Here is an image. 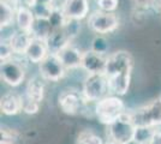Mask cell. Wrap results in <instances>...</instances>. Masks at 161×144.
<instances>
[{
    "mask_svg": "<svg viewBox=\"0 0 161 144\" xmlns=\"http://www.w3.org/2000/svg\"><path fill=\"white\" fill-rule=\"evenodd\" d=\"M124 112H126V106L121 96L109 94L95 102V118L106 126L115 121Z\"/></svg>",
    "mask_w": 161,
    "mask_h": 144,
    "instance_id": "1",
    "label": "cell"
},
{
    "mask_svg": "<svg viewBox=\"0 0 161 144\" xmlns=\"http://www.w3.org/2000/svg\"><path fill=\"white\" fill-rule=\"evenodd\" d=\"M89 104H93V102H89L84 97L82 90L67 88L58 96V106L67 115H86L89 110Z\"/></svg>",
    "mask_w": 161,
    "mask_h": 144,
    "instance_id": "2",
    "label": "cell"
},
{
    "mask_svg": "<svg viewBox=\"0 0 161 144\" xmlns=\"http://www.w3.org/2000/svg\"><path fill=\"white\" fill-rule=\"evenodd\" d=\"M136 126L158 129L161 126V100L158 97L150 102L130 110Z\"/></svg>",
    "mask_w": 161,
    "mask_h": 144,
    "instance_id": "3",
    "label": "cell"
},
{
    "mask_svg": "<svg viewBox=\"0 0 161 144\" xmlns=\"http://www.w3.org/2000/svg\"><path fill=\"white\" fill-rule=\"evenodd\" d=\"M25 58L14 56L8 60L1 61L0 65V77L1 81L11 88H17L25 81L27 69H25Z\"/></svg>",
    "mask_w": 161,
    "mask_h": 144,
    "instance_id": "4",
    "label": "cell"
},
{
    "mask_svg": "<svg viewBox=\"0 0 161 144\" xmlns=\"http://www.w3.org/2000/svg\"><path fill=\"white\" fill-rule=\"evenodd\" d=\"M82 93L89 102H97L109 95L108 78L105 73H87L82 84Z\"/></svg>",
    "mask_w": 161,
    "mask_h": 144,
    "instance_id": "5",
    "label": "cell"
},
{
    "mask_svg": "<svg viewBox=\"0 0 161 144\" xmlns=\"http://www.w3.org/2000/svg\"><path fill=\"white\" fill-rule=\"evenodd\" d=\"M135 130L136 125L132 120L131 113L126 109V112H124L115 121L107 126V137L115 141L117 143L124 144L134 139Z\"/></svg>",
    "mask_w": 161,
    "mask_h": 144,
    "instance_id": "6",
    "label": "cell"
},
{
    "mask_svg": "<svg viewBox=\"0 0 161 144\" xmlns=\"http://www.w3.org/2000/svg\"><path fill=\"white\" fill-rule=\"evenodd\" d=\"M119 18L114 12H105L96 10L87 18L88 28L97 35H107L114 33L119 28Z\"/></svg>",
    "mask_w": 161,
    "mask_h": 144,
    "instance_id": "7",
    "label": "cell"
},
{
    "mask_svg": "<svg viewBox=\"0 0 161 144\" xmlns=\"http://www.w3.org/2000/svg\"><path fill=\"white\" fill-rule=\"evenodd\" d=\"M67 73L66 67L61 62L60 58L55 53L49 54L39 64V75L51 83H58L65 78Z\"/></svg>",
    "mask_w": 161,
    "mask_h": 144,
    "instance_id": "8",
    "label": "cell"
},
{
    "mask_svg": "<svg viewBox=\"0 0 161 144\" xmlns=\"http://www.w3.org/2000/svg\"><path fill=\"white\" fill-rule=\"evenodd\" d=\"M134 58L126 51H117L107 55L105 75L107 77L124 73H132Z\"/></svg>",
    "mask_w": 161,
    "mask_h": 144,
    "instance_id": "9",
    "label": "cell"
},
{
    "mask_svg": "<svg viewBox=\"0 0 161 144\" xmlns=\"http://www.w3.org/2000/svg\"><path fill=\"white\" fill-rule=\"evenodd\" d=\"M107 55L97 53L93 49H88L83 53L82 70L87 73H105Z\"/></svg>",
    "mask_w": 161,
    "mask_h": 144,
    "instance_id": "10",
    "label": "cell"
},
{
    "mask_svg": "<svg viewBox=\"0 0 161 144\" xmlns=\"http://www.w3.org/2000/svg\"><path fill=\"white\" fill-rule=\"evenodd\" d=\"M60 7L66 18L77 21L88 18L90 10L88 0H64Z\"/></svg>",
    "mask_w": 161,
    "mask_h": 144,
    "instance_id": "11",
    "label": "cell"
},
{
    "mask_svg": "<svg viewBox=\"0 0 161 144\" xmlns=\"http://www.w3.org/2000/svg\"><path fill=\"white\" fill-rule=\"evenodd\" d=\"M83 53L84 52H82L72 43H69L61 51H59L57 54L60 58L61 62L64 64V66L66 67L67 71H70V70L82 69Z\"/></svg>",
    "mask_w": 161,
    "mask_h": 144,
    "instance_id": "12",
    "label": "cell"
},
{
    "mask_svg": "<svg viewBox=\"0 0 161 144\" xmlns=\"http://www.w3.org/2000/svg\"><path fill=\"white\" fill-rule=\"evenodd\" d=\"M1 113L7 117H14L23 112V96L14 91H7L0 100Z\"/></svg>",
    "mask_w": 161,
    "mask_h": 144,
    "instance_id": "13",
    "label": "cell"
},
{
    "mask_svg": "<svg viewBox=\"0 0 161 144\" xmlns=\"http://www.w3.org/2000/svg\"><path fill=\"white\" fill-rule=\"evenodd\" d=\"M49 54V49L47 47V43L45 40L36 39L33 37V40L30 42L27 52H25V60L30 64H40L47 55Z\"/></svg>",
    "mask_w": 161,
    "mask_h": 144,
    "instance_id": "14",
    "label": "cell"
},
{
    "mask_svg": "<svg viewBox=\"0 0 161 144\" xmlns=\"http://www.w3.org/2000/svg\"><path fill=\"white\" fill-rule=\"evenodd\" d=\"M4 40H8L14 52V56H23L24 58L28 47L33 40V35H31V33H28V31L16 30L7 39H4Z\"/></svg>",
    "mask_w": 161,
    "mask_h": 144,
    "instance_id": "15",
    "label": "cell"
},
{
    "mask_svg": "<svg viewBox=\"0 0 161 144\" xmlns=\"http://www.w3.org/2000/svg\"><path fill=\"white\" fill-rule=\"evenodd\" d=\"M23 94L34 101L42 103L46 95V81L40 75L29 78Z\"/></svg>",
    "mask_w": 161,
    "mask_h": 144,
    "instance_id": "16",
    "label": "cell"
},
{
    "mask_svg": "<svg viewBox=\"0 0 161 144\" xmlns=\"http://www.w3.org/2000/svg\"><path fill=\"white\" fill-rule=\"evenodd\" d=\"M36 19V16L30 7L27 6H17L16 8V21L14 24L17 25L18 30L31 33L34 23Z\"/></svg>",
    "mask_w": 161,
    "mask_h": 144,
    "instance_id": "17",
    "label": "cell"
},
{
    "mask_svg": "<svg viewBox=\"0 0 161 144\" xmlns=\"http://www.w3.org/2000/svg\"><path fill=\"white\" fill-rule=\"evenodd\" d=\"M108 78V88L109 94L117 96H125L128 94L131 84V73H124V75H117Z\"/></svg>",
    "mask_w": 161,
    "mask_h": 144,
    "instance_id": "18",
    "label": "cell"
},
{
    "mask_svg": "<svg viewBox=\"0 0 161 144\" xmlns=\"http://www.w3.org/2000/svg\"><path fill=\"white\" fill-rule=\"evenodd\" d=\"M71 42H72L71 39L67 36V34L63 28L53 29L46 39V43H47V47L49 49V53H55V54Z\"/></svg>",
    "mask_w": 161,
    "mask_h": 144,
    "instance_id": "19",
    "label": "cell"
},
{
    "mask_svg": "<svg viewBox=\"0 0 161 144\" xmlns=\"http://www.w3.org/2000/svg\"><path fill=\"white\" fill-rule=\"evenodd\" d=\"M16 8L14 3L6 0H0V28L5 30L10 28L16 21Z\"/></svg>",
    "mask_w": 161,
    "mask_h": 144,
    "instance_id": "20",
    "label": "cell"
},
{
    "mask_svg": "<svg viewBox=\"0 0 161 144\" xmlns=\"http://www.w3.org/2000/svg\"><path fill=\"white\" fill-rule=\"evenodd\" d=\"M25 139L20 131L8 127L1 126L0 130V144H24Z\"/></svg>",
    "mask_w": 161,
    "mask_h": 144,
    "instance_id": "21",
    "label": "cell"
},
{
    "mask_svg": "<svg viewBox=\"0 0 161 144\" xmlns=\"http://www.w3.org/2000/svg\"><path fill=\"white\" fill-rule=\"evenodd\" d=\"M55 0H35L31 10L36 16V18H46L48 19L51 14L55 10Z\"/></svg>",
    "mask_w": 161,
    "mask_h": 144,
    "instance_id": "22",
    "label": "cell"
},
{
    "mask_svg": "<svg viewBox=\"0 0 161 144\" xmlns=\"http://www.w3.org/2000/svg\"><path fill=\"white\" fill-rule=\"evenodd\" d=\"M53 30V28L51 25V23L46 18H36L35 23H34L33 30H31V35L33 37L36 39H41L45 40L48 37V35L51 34V31Z\"/></svg>",
    "mask_w": 161,
    "mask_h": 144,
    "instance_id": "23",
    "label": "cell"
},
{
    "mask_svg": "<svg viewBox=\"0 0 161 144\" xmlns=\"http://www.w3.org/2000/svg\"><path fill=\"white\" fill-rule=\"evenodd\" d=\"M77 143L78 144H105L106 142L102 139V138L90 130H84L82 131L78 136L77 139Z\"/></svg>",
    "mask_w": 161,
    "mask_h": 144,
    "instance_id": "24",
    "label": "cell"
},
{
    "mask_svg": "<svg viewBox=\"0 0 161 144\" xmlns=\"http://www.w3.org/2000/svg\"><path fill=\"white\" fill-rule=\"evenodd\" d=\"M154 130L155 129H153V127L136 126L134 139L141 144H149L150 139H152V136H153V133H154Z\"/></svg>",
    "mask_w": 161,
    "mask_h": 144,
    "instance_id": "25",
    "label": "cell"
},
{
    "mask_svg": "<svg viewBox=\"0 0 161 144\" xmlns=\"http://www.w3.org/2000/svg\"><path fill=\"white\" fill-rule=\"evenodd\" d=\"M95 52L101 53V54H106L109 49V45H108V40L105 37V35H97L95 36L92 41V48Z\"/></svg>",
    "mask_w": 161,
    "mask_h": 144,
    "instance_id": "26",
    "label": "cell"
},
{
    "mask_svg": "<svg viewBox=\"0 0 161 144\" xmlns=\"http://www.w3.org/2000/svg\"><path fill=\"white\" fill-rule=\"evenodd\" d=\"M66 17H65V14L63 12V10H61V7L57 6L55 7V10H54L52 14H51V17L48 18V21L51 23V25L53 29H58V28H63L64 27V24H65V22H66Z\"/></svg>",
    "mask_w": 161,
    "mask_h": 144,
    "instance_id": "27",
    "label": "cell"
},
{
    "mask_svg": "<svg viewBox=\"0 0 161 144\" xmlns=\"http://www.w3.org/2000/svg\"><path fill=\"white\" fill-rule=\"evenodd\" d=\"M80 28H82L80 27V21H77V19H69V18H67L66 22H65V24H64V27H63V29L65 30V33L67 34V36H69V37L71 39V41H72L75 37L80 34Z\"/></svg>",
    "mask_w": 161,
    "mask_h": 144,
    "instance_id": "28",
    "label": "cell"
},
{
    "mask_svg": "<svg viewBox=\"0 0 161 144\" xmlns=\"http://www.w3.org/2000/svg\"><path fill=\"white\" fill-rule=\"evenodd\" d=\"M134 8L137 11H148L150 8H159L160 10L161 0H131Z\"/></svg>",
    "mask_w": 161,
    "mask_h": 144,
    "instance_id": "29",
    "label": "cell"
},
{
    "mask_svg": "<svg viewBox=\"0 0 161 144\" xmlns=\"http://www.w3.org/2000/svg\"><path fill=\"white\" fill-rule=\"evenodd\" d=\"M22 96H23V113L29 114V115H34V114L39 113L41 103L37 102V101H34L31 99H29L24 94Z\"/></svg>",
    "mask_w": 161,
    "mask_h": 144,
    "instance_id": "30",
    "label": "cell"
},
{
    "mask_svg": "<svg viewBox=\"0 0 161 144\" xmlns=\"http://www.w3.org/2000/svg\"><path fill=\"white\" fill-rule=\"evenodd\" d=\"M14 56V52L8 40H4L1 39V43H0V60L1 61H5V60H8Z\"/></svg>",
    "mask_w": 161,
    "mask_h": 144,
    "instance_id": "31",
    "label": "cell"
},
{
    "mask_svg": "<svg viewBox=\"0 0 161 144\" xmlns=\"http://www.w3.org/2000/svg\"><path fill=\"white\" fill-rule=\"evenodd\" d=\"M97 10L105 12H115L119 6V0H96Z\"/></svg>",
    "mask_w": 161,
    "mask_h": 144,
    "instance_id": "32",
    "label": "cell"
},
{
    "mask_svg": "<svg viewBox=\"0 0 161 144\" xmlns=\"http://www.w3.org/2000/svg\"><path fill=\"white\" fill-rule=\"evenodd\" d=\"M149 144H161V130L155 129Z\"/></svg>",
    "mask_w": 161,
    "mask_h": 144,
    "instance_id": "33",
    "label": "cell"
},
{
    "mask_svg": "<svg viewBox=\"0 0 161 144\" xmlns=\"http://www.w3.org/2000/svg\"><path fill=\"white\" fill-rule=\"evenodd\" d=\"M35 0H16L17 6H27V7H33Z\"/></svg>",
    "mask_w": 161,
    "mask_h": 144,
    "instance_id": "34",
    "label": "cell"
},
{
    "mask_svg": "<svg viewBox=\"0 0 161 144\" xmlns=\"http://www.w3.org/2000/svg\"><path fill=\"white\" fill-rule=\"evenodd\" d=\"M124 144H141V143H138V142L135 141V139H131V141H129V142H126V143H124Z\"/></svg>",
    "mask_w": 161,
    "mask_h": 144,
    "instance_id": "35",
    "label": "cell"
},
{
    "mask_svg": "<svg viewBox=\"0 0 161 144\" xmlns=\"http://www.w3.org/2000/svg\"><path fill=\"white\" fill-rule=\"evenodd\" d=\"M6 1H10V3H14V5H16V6H17V4H16V0H6Z\"/></svg>",
    "mask_w": 161,
    "mask_h": 144,
    "instance_id": "36",
    "label": "cell"
},
{
    "mask_svg": "<svg viewBox=\"0 0 161 144\" xmlns=\"http://www.w3.org/2000/svg\"><path fill=\"white\" fill-rule=\"evenodd\" d=\"M159 11H160V13H161V1H160V10H159Z\"/></svg>",
    "mask_w": 161,
    "mask_h": 144,
    "instance_id": "37",
    "label": "cell"
},
{
    "mask_svg": "<svg viewBox=\"0 0 161 144\" xmlns=\"http://www.w3.org/2000/svg\"><path fill=\"white\" fill-rule=\"evenodd\" d=\"M159 99H160V100H161V95H160V96H159Z\"/></svg>",
    "mask_w": 161,
    "mask_h": 144,
    "instance_id": "38",
    "label": "cell"
},
{
    "mask_svg": "<svg viewBox=\"0 0 161 144\" xmlns=\"http://www.w3.org/2000/svg\"><path fill=\"white\" fill-rule=\"evenodd\" d=\"M77 144H78V143H77Z\"/></svg>",
    "mask_w": 161,
    "mask_h": 144,
    "instance_id": "39",
    "label": "cell"
}]
</instances>
